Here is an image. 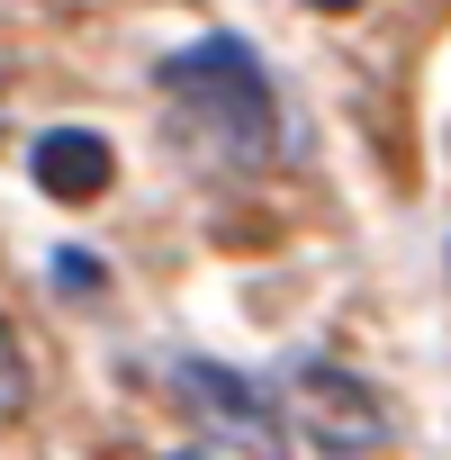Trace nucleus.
<instances>
[{
	"label": "nucleus",
	"mask_w": 451,
	"mask_h": 460,
	"mask_svg": "<svg viewBox=\"0 0 451 460\" xmlns=\"http://www.w3.org/2000/svg\"><path fill=\"white\" fill-rule=\"evenodd\" d=\"M109 181H118V154H109L100 127H55V136L37 145V190H46V199H64V208H100Z\"/></svg>",
	"instance_id": "4"
},
{
	"label": "nucleus",
	"mask_w": 451,
	"mask_h": 460,
	"mask_svg": "<svg viewBox=\"0 0 451 460\" xmlns=\"http://www.w3.org/2000/svg\"><path fill=\"white\" fill-rule=\"evenodd\" d=\"M55 280H73V289L91 298V289H100V262H91V253H64V262H55Z\"/></svg>",
	"instance_id": "6"
},
{
	"label": "nucleus",
	"mask_w": 451,
	"mask_h": 460,
	"mask_svg": "<svg viewBox=\"0 0 451 460\" xmlns=\"http://www.w3.org/2000/svg\"><path fill=\"white\" fill-rule=\"evenodd\" d=\"M181 460H217V451H181Z\"/></svg>",
	"instance_id": "8"
},
{
	"label": "nucleus",
	"mask_w": 451,
	"mask_h": 460,
	"mask_svg": "<svg viewBox=\"0 0 451 460\" xmlns=\"http://www.w3.org/2000/svg\"><path fill=\"white\" fill-rule=\"evenodd\" d=\"M163 127L208 172H262L280 154V91L244 37H208L163 64Z\"/></svg>",
	"instance_id": "1"
},
{
	"label": "nucleus",
	"mask_w": 451,
	"mask_h": 460,
	"mask_svg": "<svg viewBox=\"0 0 451 460\" xmlns=\"http://www.w3.org/2000/svg\"><path fill=\"white\" fill-rule=\"evenodd\" d=\"M280 424H289V433H307L325 460H388V442H397L388 397H379L370 379H352L343 361H307V370L289 379Z\"/></svg>",
	"instance_id": "2"
},
{
	"label": "nucleus",
	"mask_w": 451,
	"mask_h": 460,
	"mask_svg": "<svg viewBox=\"0 0 451 460\" xmlns=\"http://www.w3.org/2000/svg\"><path fill=\"white\" fill-rule=\"evenodd\" d=\"M28 397H37V379H28V352H19L10 316H0V424H19V415H28Z\"/></svg>",
	"instance_id": "5"
},
{
	"label": "nucleus",
	"mask_w": 451,
	"mask_h": 460,
	"mask_svg": "<svg viewBox=\"0 0 451 460\" xmlns=\"http://www.w3.org/2000/svg\"><path fill=\"white\" fill-rule=\"evenodd\" d=\"M172 397L190 406V424L208 433V451H235V460H289L280 397L253 388L244 370H226V361H181V370H172Z\"/></svg>",
	"instance_id": "3"
},
{
	"label": "nucleus",
	"mask_w": 451,
	"mask_h": 460,
	"mask_svg": "<svg viewBox=\"0 0 451 460\" xmlns=\"http://www.w3.org/2000/svg\"><path fill=\"white\" fill-rule=\"evenodd\" d=\"M307 10H325V19H343V10H361V0H307Z\"/></svg>",
	"instance_id": "7"
}]
</instances>
